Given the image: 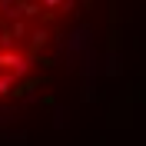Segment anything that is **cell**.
<instances>
[{"label": "cell", "instance_id": "obj_1", "mask_svg": "<svg viewBox=\"0 0 146 146\" xmlns=\"http://www.w3.org/2000/svg\"><path fill=\"white\" fill-rule=\"evenodd\" d=\"M76 13L80 0H0V106L43 80Z\"/></svg>", "mask_w": 146, "mask_h": 146}]
</instances>
